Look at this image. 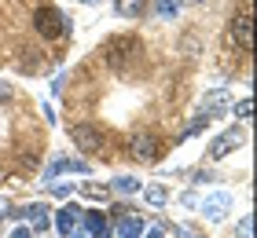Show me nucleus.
Masks as SVG:
<instances>
[{
  "label": "nucleus",
  "mask_w": 257,
  "mask_h": 238,
  "mask_svg": "<svg viewBox=\"0 0 257 238\" xmlns=\"http://www.w3.org/2000/svg\"><path fill=\"white\" fill-rule=\"evenodd\" d=\"M103 59H107L110 70H121L125 74L133 63L144 59V41L140 37H110L107 44H103Z\"/></svg>",
  "instance_id": "nucleus-1"
},
{
  "label": "nucleus",
  "mask_w": 257,
  "mask_h": 238,
  "mask_svg": "<svg viewBox=\"0 0 257 238\" xmlns=\"http://www.w3.org/2000/svg\"><path fill=\"white\" fill-rule=\"evenodd\" d=\"M33 30H37L44 41H59V37H66V19L52 4H44V8H37V15H33Z\"/></svg>",
  "instance_id": "nucleus-2"
},
{
  "label": "nucleus",
  "mask_w": 257,
  "mask_h": 238,
  "mask_svg": "<svg viewBox=\"0 0 257 238\" xmlns=\"http://www.w3.org/2000/svg\"><path fill=\"white\" fill-rule=\"evenodd\" d=\"M70 139H74L81 150H103V147H107V136H103V128L92 125V121L74 125V128H70Z\"/></svg>",
  "instance_id": "nucleus-3"
},
{
  "label": "nucleus",
  "mask_w": 257,
  "mask_h": 238,
  "mask_svg": "<svg viewBox=\"0 0 257 238\" xmlns=\"http://www.w3.org/2000/svg\"><path fill=\"white\" fill-rule=\"evenodd\" d=\"M162 150H166L162 139L151 136V132H140V136H133V143H128V154H133L136 161H158Z\"/></svg>",
  "instance_id": "nucleus-4"
},
{
  "label": "nucleus",
  "mask_w": 257,
  "mask_h": 238,
  "mask_svg": "<svg viewBox=\"0 0 257 238\" xmlns=\"http://www.w3.org/2000/svg\"><path fill=\"white\" fill-rule=\"evenodd\" d=\"M231 41H235L246 55L253 52V19H250V11H246V8H242L235 19H231Z\"/></svg>",
  "instance_id": "nucleus-5"
},
{
  "label": "nucleus",
  "mask_w": 257,
  "mask_h": 238,
  "mask_svg": "<svg viewBox=\"0 0 257 238\" xmlns=\"http://www.w3.org/2000/svg\"><path fill=\"white\" fill-rule=\"evenodd\" d=\"M59 172H92V165L88 161H81V158H55V161H48V169H44V183H55V176Z\"/></svg>",
  "instance_id": "nucleus-6"
},
{
  "label": "nucleus",
  "mask_w": 257,
  "mask_h": 238,
  "mask_svg": "<svg viewBox=\"0 0 257 238\" xmlns=\"http://www.w3.org/2000/svg\"><path fill=\"white\" fill-rule=\"evenodd\" d=\"M228 205H231V194H228V190H217V194H209L202 201V216L213 220V223H220V220L228 216Z\"/></svg>",
  "instance_id": "nucleus-7"
},
{
  "label": "nucleus",
  "mask_w": 257,
  "mask_h": 238,
  "mask_svg": "<svg viewBox=\"0 0 257 238\" xmlns=\"http://www.w3.org/2000/svg\"><path fill=\"white\" fill-rule=\"evenodd\" d=\"M224 106H231V92L228 88H213L209 95H202V103H198V114H206V117H217Z\"/></svg>",
  "instance_id": "nucleus-8"
},
{
  "label": "nucleus",
  "mask_w": 257,
  "mask_h": 238,
  "mask_svg": "<svg viewBox=\"0 0 257 238\" xmlns=\"http://www.w3.org/2000/svg\"><path fill=\"white\" fill-rule=\"evenodd\" d=\"M239 143H242V132H239V128H235V132H224V136H217L213 143H209V158H213V161L228 158V154L235 150Z\"/></svg>",
  "instance_id": "nucleus-9"
},
{
  "label": "nucleus",
  "mask_w": 257,
  "mask_h": 238,
  "mask_svg": "<svg viewBox=\"0 0 257 238\" xmlns=\"http://www.w3.org/2000/svg\"><path fill=\"white\" fill-rule=\"evenodd\" d=\"M114 234H121V238L144 234V220H140L136 212H118V227H114Z\"/></svg>",
  "instance_id": "nucleus-10"
},
{
  "label": "nucleus",
  "mask_w": 257,
  "mask_h": 238,
  "mask_svg": "<svg viewBox=\"0 0 257 238\" xmlns=\"http://www.w3.org/2000/svg\"><path fill=\"white\" fill-rule=\"evenodd\" d=\"M77 220H81V209L77 205H63L59 212H55V231L59 234H70L77 227Z\"/></svg>",
  "instance_id": "nucleus-11"
},
{
  "label": "nucleus",
  "mask_w": 257,
  "mask_h": 238,
  "mask_svg": "<svg viewBox=\"0 0 257 238\" xmlns=\"http://www.w3.org/2000/svg\"><path fill=\"white\" fill-rule=\"evenodd\" d=\"M22 220L30 223V231H44L48 227V205H41V201L37 205H26L22 209Z\"/></svg>",
  "instance_id": "nucleus-12"
},
{
  "label": "nucleus",
  "mask_w": 257,
  "mask_h": 238,
  "mask_svg": "<svg viewBox=\"0 0 257 238\" xmlns=\"http://www.w3.org/2000/svg\"><path fill=\"white\" fill-rule=\"evenodd\" d=\"M144 8H147V0H114V15H121V19H140Z\"/></svg>",
  "instance_id": "nucleus-13"
},
{
  "label": "nucleus",
  "mask_w": 257,
  "mask_h": 238,
  "mask_svg": "<svg viewBox=\"0 0 257 238\" xmlns=\"http://www.w3.org/2000/svg\"><path fill=\"white\" fill-rule=\"evenodd\" d=\"M144 201L151 209H166V201H169V190L162 187V183H151V187H144Z\"/></svg>",
  "instance_id": "nucleus-14"
},
{
  "label": "nucleus",
  "mask_w": 257,
  "mask_h": 238,
  "mask_svg": "<svg viewBox=\"0 0 257 238\" xmlns=\"http://www.w3.org/2000/svg\"><path fill=\"white\" fill-rule=\"evenodd\" d=\"M41 52H37V48H26V52H22V59H19V70H22V74H37V70H41Z\"/></svg>",
  "instance_id": "nucleus-15"
},
{
  "label": "nucleus",
  "mask_w": 257,
  "mask_h": 238,
  "mask_svg": "<svg viewBox=\"0 0 257 238\" xmlns=\"http://www.w3.org/2000/svg\"><path fill=\"white\" fill-rule=\"evenodd\" d=\"M140 187H144V183H140L136 176H114V180H110V190H118V194H136Z\"/></svg>",
  "instance_id": "nucleus-16"
},
{
  "label": "nucleus",
  "mask_w": 257,
  "mask_h": 238,
  "mask_svg": "<svg viewBox=\"0 0 257 238\" xmlns=\"http://www.w3.org/2000/svg\"><path fill=\"white\" fill-rule=\"evenodd\" d=\"M81 223H85V231H88V234L107 231V216H103V212H81Z\"/></svg>",
  "instance_id": "nucleus-17"
},
{
  "label": "nucleus",
  "mask_w": 257,
  "mask_h": 238,
  "mask_svg": "<svg viewBox=\"0 0 257 238\" xmlns=\"http://www.w3.org/2000/svg\"><path fill=\"white\" fill-rule=\"evenodd\" d=\"M155 11H158L162 19H173L180 11V0H155Z\"/></svg>",
  "instance_id": "nucleus-18"
},
{
  "label": "nucleus",
  "mask_w": 257,
  "mask_h": 238,
  "mask_svg": "<svg viewBox=\"0 0 257 238\" xmlns=\"http://www.w3.org/2000/svg\"><path fill=\"white\" fill-rule=\"evenodd\" d=\"M81 194H88V198H107L110 187H103V183H85V187H81Z\"/></svg>",
  "instance_id": "nucleus-19"
},
{
  "label": "nucleus",
  "mask_w": 257,
  "mask_h": 238,
  "mask_svg": "<svg viewBox=\"0 0 257 238\" xmlns=\"http://www.w3.org/2000/svg\"><path fill=\"white\" fill-rule=\"evenodd\" d=\"M250 231H253V220H250V216H242V220L235 223V238H253Z\"/></svg>",
  "instance_id": "nucleus-20"
},
{
  "label": "nucleus",
  "mask_w": 257,
  "mask_h": 238,
  "mask_svg": "<svg viewBox=\"0 0 257 238\" xmlns=\"http://www.w3.org/2000/svg\"><path fill=\"white\" fill-rule=\"evenodd\" d=\"M250 110H253V103H250V99H239V103H235V117H242V121L250 117Z\"/></svg>",
  "instance_id": "nucleus-21"
},
{
  "label": "nucleus",
  "mask_w": 257,
  "mask_h": 238,
  "mask_svg": "<svg viewBox=\"0 0 257 238\" xmlns=\"http://www.w3.org/2000/svg\"><path fill=\"white\" fill-rule=\"evenodd\" d=\"M217 180H220V176H217V172H209V169L195 176V183H217Z\"/></svg>",
  "instance_id": "nucleus-22"
},
{
  "label": "nucleus",
  "mask_w": 257,
  "mask_h": 238,
  "mask_svg": "<svg viewBox=\"0 0 257 238\" xmlns=\"http://www.w3.org/2000/svg\"><path fill=\"white\" fill-rule=\"evenodd\" d=\"M11 238H33V231H30V223H19V227L11 231Z\"/></svg>",
  "instance_id": "nucleus-23"
},
{
  "label": "nucleus",
  "mask_w": 257,
  "mask_h": 238,
  "mask_svg": "<svg viewBox=\"0 0 257 238\" xmlns=\"http://www.w3.org/2000/svg\"><path fill=\"white\" fill-rule=\"evenodd\" d=\"M48 187L55 190V198H66V194H70V187H66V183H48Z\"/></svg>",
  "instance_id": "nucleus-24"
},
{
  "label": "nucleus",
  "mask_w": 257,
  "mask_h": 238,
  "mask_svg": "<svg viewBox=\"0 0 257 238\" xmlns=\"http://www.w3.org/2000/svg\"><path fill=\"white\" fill-rule=\"evenodd\" d=\"M11 99V85H8V81H0V103H8Z\"/></svg>",
  "instance_id": "nucleus-25"
},
{
  "label": "nucleus",
  "mask_w": 257,
  "mask_h": 238,
  "mask_svg": "<svg viewBox=\"0 0 257 238\" xmlns=\"http://www.w3.org/2000/svg\"><path fill=\"white\" fill-rule=\"evenodd\" d=\"M147 238H166V234H162V227H151V231H147Z\"/></svg>",
  "instance_id": "nucleus-26"
},
{
  "label": "nucleus",
  "mask_w": 257,
  "mask_h": 238,
  "mask_svg": "<svg viewBox=\"0 0 257 238\" xmlns=\"http://www.w3.org/2000/svg\"><path fill=\"white\" fill-rule=\"evenodd\" d=\"M92 238H114V234H110V227H107V231H99V234H92Z\"/></svg>",
  "instance_id": "nucleus-27"
},
{
  "label": "nucleus",
  "mask_w": 257,
  "mask_h": 238,
  "mask_svg": "<svg viewBox=\"0 0 257 238\" xmlns=\"http://www.w3.org/2000/svg\"><path fill=\"white\" fill-rule=\"evenodd\" d=\"M4 216H8V209H4V205H0V220H4Z\"/></svg>",
  "instance_id": "nucleus-28"
}]
</instances>
